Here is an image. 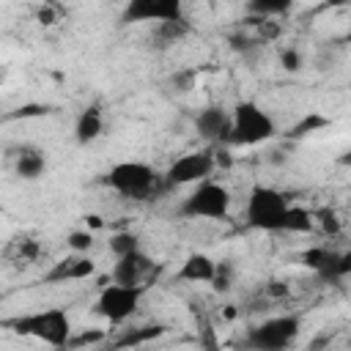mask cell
<instances>
[{
  "label": "cell",
  "mask_w": 351,
  "mask_h": 351,
  "mask_svg": "<svg viewBox=\"0 0 351 351\" xmlns=\"http://www.w3.org/2000/svg\"><path fill=\"white\" fill-rule=\"evenodd\" d=\"M101 132H104V112L99 104H88L74 121V140L80 145H90L93 140L101 137Z\"/></svg>",
  "instance_id": "16"
},
{
  "label": "cell",
  "mask_w": 351,
  "mask_h": 351,
  "mask_svg": "<svg viewBox=\"0 0 351 351\" xmlns=\"http://www.w3.org/2000/svg\"><path fill=\"white\" fill-rule=\"evenodd\" d=\"M88 222H90V228H101V219L96 217V214H90V217H85Z\"/></svg>",
  "instance_id": "29"
},
{
  "label": "cell",
  "mask_w": 351,
  "mask_h": 351,
  "mask_svg": "<svg viewBox=\"0 0 351 351\" xmlns=\"http://www.w3.org/2000/svg\"><path fill=\"white\" fill-rule=\"evenodd\" d=\"M8 326L16 335L36 337V340H41V343H47L52 348H66V343L71 337V318H69V313L63 307H44V310L11 318Z\"/></svg>",
  "instance_id": "2"
},
{
  "label": "cell",
  "mask_w": 351,
  "mask_h": 351,
  "mask_svg": "<svg viewBox=\"0 0 351 351\" xmlns=\"http://www.w3.org/2000/svg\"><path fill=\"white\" fill-rule=\"evenodd\" d=\"M145 293V285H121V282H110L99 291L96 296V304H93V313L101 315L104 321L110 324H123L129 321L137 307H140V299Z\"/></svg>",
  "instance_id": "7"
},
{
  "label": "cell",
  "mask_w": 351,
  "mask_h": 351,
  "mask_svg": "<svg viewBox=\"0 0 351 351\" xmlns=\"http://www.w3.org/2000/svg\"><path fill=\"white\" fill-rule=\"evenodd\" d=\"M269 293H274V296H282V293H288V288H285L282 282H269Z\"/></svg>",
  "instance_id": "28"
},
{
  "label": "cell",
  "mask_w": 351,
  "mask_h": 351,
  "mask_svg": "<svg viewBox=\"0 0 351 351\" xmlns=\"http://www.w3.org/2000/svg\"><path fill=\"white\" fill-rule=\"evenodd\" d=\"M137 247H140V239L132 230H121V233H112L110 236V250H112L115 258L123 255V252H129V250H137Z\"/></svg>",
  "instance_id": "20"
},
{
  "label": "cell",
  "mask_w": 351,
  "mask_h": 351,
  "mask_svg": "<svg viewBox=\"0 0 351 351\" xmlns=\"http://www.w3.org/2000/svg\"><path fill=\"white\" fill-rule=\"evenodd\" d=\"M230 203H233V197H230V189L225 184L203 178L181 200L178 214L186 217V219H228Z\"/></svg>",
  "instance_id": "5"
},
{
  "label": "cell",
  "mask_w": 351,
  "mask_h": 351,
  "mask_svg": "<svg viewBox=\"0 0 351 351\" xmlns=\"http://www.w3.org/2000/svg\"><path fill=\"white\" fill-rule=\"evenodd\" d=\"M291 200L280 189L269 184H255L247 197V225L255 230H269V233H282V219L288 211Z\"/></svg>",
  "instance_id": "4"
},
{
  "label": "cell",
  "mask_w": 351,
  "mask_h": 351,
  "mask_svg": "<svg viewBox=\"0 0 351 351\" xmlns=\"http://www.w3.org/2000/svg\"><path fill=\"white\" fill-rule=\"evenodd\" d=\"M299 332H302V318L285 313V315H274V318H266L258 326H252L247 332L244 343L258 351H282V348L293 346Z\"/></svg>",
  "instance_id": "6"
},
{
  "label": "cell",
  "mask_w": 351,
  "mask_h": 351,
  "mask_svg": "<svg viewBox=\"0 0 351 351\" xmlns=\"http://www.w3.org/2000/svg\"><path fill=\"white\" fill-rule=\"evenodd\" d=\"M195 132L208 143H228L230 137V112L219 104H208L195 115Z\"/></svg>",
  "instance_id": "12"
},
{
  "label": "cell",
  "mask_w": 351,
  "mask_h": 351,
  "mask_svg": "<svg viewBox=\"0 0 351 351\" xmlns=\"http://www.w3.org/2000/svg\"><path fill=\"white\" fill-rule=\"evenodd\" d=\"M104 184L115 195H121L126 200H148V197H154L165 186L162 184V176L148 162H137V159L115 162L104 173Z\"/></svg>",
  "instance_id": "1"
},
{
  "label": "cell",
  "mask_w": 351,
  "mask_h": 351,
  "mask_svg": "<svg viewBox=\"0 0 351 351\" xmlns=\"http://www.w3.org/2000/svg\"><path fill=\"white\" fill-rule=\"evenodd\" d=\"M165 335V326H159V324H145V326H137V329H129L123 337H118L112 346L115 348H134V346H145V343H151V340H156V337H162Z\"/></svg>",
  "instance_id": "17"
},
{
  "label": "cell",
  "mask_w": 351,
  "mask_h": 351,
  "mask_svg": "<svg viewBox=\"0 0 351 351\" xmlns=\"http://www.w3.org/2000/svg\"><path fill=\"white\" fill-rule=\"evenodd\" d=\"M214 269H217V261L211 255H206V252H189L184 258V263L178 266L176 280L178 282H195V285L197 282H211Z\"/></svg>",
  "instance_id": "15"
},
{
  "label": "cell",
  "mask_w": 351,
  "mask_h": 351,
  "mask_svg": "<svg viewBox=\"0 0 351 351\" xmlns=\"http://www.w3.org/2000/svg\"><path fill=\"white\" fill-rule=\"evenodd\" d=\"M313 230V214L296 203L288 206L285 219H282V233H310Z\"/></svg>",
  "instance_id": "19"
},
{
  "label": "cell",
  "mask_w": 351,
  "mask_h": 351,
  "mask_svg": "<svg viewBox=\"0 0 351 351\" xmlns=\"http://www.w3.org/2000/svg\"><path fill=\"white\" fill-rule=\"evenodd\" d=\"M58 19H60V8H58L52 0H47V3L41 5V11H38V25L49 27V25H55Z\"/></svg>",
  "instance_id": "25"
},
{
  "label": "cell",
  "mask_w": 351,
  "mask_h": 351,
  "mask_svg": "<svg viewBox=\"0 0 351 351\" xmlns=\"http://www.w3.org/2000/svg\"><path fill=\"white\" fill-rule=\"evenodd\" d=\"M302 263L329 282H343L351 274V252H337L329 247H310L302 255Z\"/></svg>",
  "instance_id": "10"
},
{
  "label": "cell",
  "mask_w": 351,
  "mask_h": 351,
  "mask_svg": "<svg viewBox=\"0 0 351 351\" xmlns=\"http://www.w3.org/2000/svg\"><path fill=\"white\" fill-rule=\"evenodd\" d=\"M154 269L151 258L137 247V250H129L123 255L115 258V266H112V282H121V285H143V280L148 277V271Z\"/></svg>",
  "instance_id": "13"
},
{
  "label": "cell",
  "mask_w": 351,
  "mask_h": 351,
  "mask_svg": "<svg viewBox=\"0 0 351 351\" xmlns=\"http://www.w3.org/2000/svg\"><path fill=\"white\" fill-rule=\"evenodd\" d=\"M47 173V154L36 145H19L14 154V176L22 181H38Z\"/></svg>",
  "instance_id": "14"
},
{
  "label": "cell",
  "mask_w": 351,
  "mask_h": 351,
  "mask_svg": "<svg viewBox=\"0 0 351 351\" xmlns=\"http://www.w3.org/2000/svg\"><path fill=\"white\" fill-rule=\"evenodd\" d=\"M313 219H318V225H321L324 233H329V236H337L340 233V217H337L335 208H318L313 214Z\"/></svg>",
  "instance_id": "21"
},
{
  "label": "cell",
  "mask_w": 351,
  "mask_h": 351,
  "mask_svg": "<svg viewBox=\"0 0 351 351\" xmlns=\"http://www.w3.org/2000/svg\"><path fill=\"white\" fill-rule=\"evenodd\" d=\"M277 134V123L274 118L258 104V101H239L230 110V145H261L266 140H271Z\"/></svg>",
  "instance_id": "3"
},
{
  "label": "cell",
  "mask_w": 351,
  "mask_h": 351,
  "mask_svg": "<svg viewBox=\"0 0 351 351\" xmlns=\"http://www.w3.org/2000/svg\"><path fill=\"white\" fill-rule=\"evenodd\" d=\"M296 0H247V11L258 19H274V16H285L293 8Z\"/></svg>",
  "instance_id": "18"
},
{
  "label": "cell",
  "mask_w": 351,
  "mask_h": 351,
  "mask_svg": "<svg viewBox=\"0 0 351 351\" xmlns=\"http://www.w3.org/2000/svg\"><path fill=\"white\" fill-rule=\"evenodd\" d=\"M230 282H233V266H230V261H217V269H214V277H211L214 291H228Z\"/></svg>",
  "instance_id": "22"
},
{
  "label": "cell",
  "mask_w": 351,
  "mask_h": 351,
  "mask_svg": "<svg viewBox=\"0 0 351 351\" xmlns=\"http://www.w3.org/2000/svg\"><path fill=\"white\" fill-rule=\"evenodd\" d=\"M104 335L101 332H82V335H77V337H69V343L66 346H85V343H99Z\"/></svg>",
  "instance_id": "27"
},
{
  "label": "cell",
  "mask_w": 351,
  "mask_h": 351,
  "mask_svg": "<svg viewBox=\"0 0 351 351\" xmlns=\"http://www.w3.org/2000/svg\"><path fill=\"white\" fill-rule=\"evenodd\" d=\"M315 126H326V118H321V115H310V118H304L302 123H296L293 126V137H302V134H307V132H313Z\"/></svg>",
  "instance_id": "26"
},
{
  "label": "cell",
  "mask_w": 351,
  "mask_h": 351,
  "mask_svg": "<svg viewBox=\"0 0 351 351\" xmlns=\"http://www.w3.org/2000/svg\"><path fill=\"white\" fill-rule=\"evenodd\" d=\"M123 25H165V22H186L184 0H126Z\"/></svg>",
  "instance_id": "8"
},
{
  "label": "cell",
  "mask_w": 351,
  "mask_h": 351,
  "mask_svg": "<svg viewBox=\"0 0 351 351\" xmlns=\"http://www.w3.org/2000/svg\"><path fill=\"white\" fill-rule=\"evenodd\" d=\"M217 167L214 151H192V154H181L170 162V167L162 176L165 186H189L197 184L203 178H208Z\"/></svg>",
  "instance_id": "9"
},
{
  "label": "cell",
  "mask_w": 351,
  "mask_h": 351,
  "mask_svg": "<svg viewBox=\"0 0 351 351\" xmlns=\"http://www.w3.org/2000/svg\"><path fill=\"white\" fill-rule=\"evenodd\" d=\"M93 271H96V261L88 252H71L58 263H52V269L44 274V282H80L93 277Z\"/></svg>",
  "instance_id": "11"
},
{
  "label": "cell",
  "mask_w": 351,
  "mask_h": 351,
  "mask_svg": "<svg viewBox=\"0 0 351 351\" xmlns=\"http://www.w3.org/2000/svg\"><path fill=\"white\" fill-rule=\"evenodd\" d=\"M280 63H282L285 71H299V69H302V52L293 49V47H285V49L280 52Z\"/></svg>",
  "instance_id": "24"
},
{
  "label": "cell",
  "mask_w": 351,
  "mask_h": 351,
  "mask_svg": "<svg viewBox=\"0 0 351 351\" xmlns=\"http://www.w3.org/2000/svg\"><path fill=\"white\" fill-rule=\"evenodd\" d=\"M66 244L71 252H88L93 247V233L90 230H71L66 236Z\"/></svg>",
  "instance_id": "23"
}]
</instances>
